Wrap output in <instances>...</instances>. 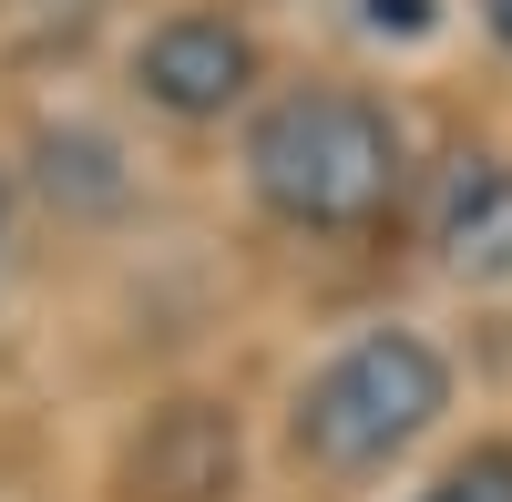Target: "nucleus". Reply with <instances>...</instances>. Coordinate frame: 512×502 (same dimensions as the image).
I'll return each instance as SVG.
<instances>
[{
	"instance_id": "obj_9",
	"label": "nucleus",
	"mask_w": 512,
	"mask_h": 502,
	"mask_svg": "<svg viewBox=\"0 0 512 502\" xmlns=\"http://www.w3.org/2000/svg\"><path fill=\"white\" fill-rule=\"evenodd\" d=\"M0 226H11V185H0Z\"/></svg>"
},
{
	"instance_id": "obj_6",
	"label": "nucleus",
	"mask_w": 512,
	"mask_h": 502,
	"mask_svg": "<svg viewBox=\"0 0 512 502\" xmlns=\"http://www.w3.org/2000/svg\"><path fill=\"white\" fill-rule=\"evenodd\" d=\"M441 502H512V441H482L472 462L441 482Z\"/></svg>"
},
{
	"instance_id": "obj_3",
	"label": "nucleus",
	"mask_w": 512,
	"mask_h": 502,
	"mask_svg": "<svg viewBox=\"0 0 512 502\" xmlns=\"http://www.w3.org/2000/svg\"><path fill=\"white\" fill-rule=\"evenodd\" d=\"M134 82H144V103H164L175 123H216L226 103H246V82H256V41H246L236 21H216V11H175V21L144 41Z\"/></svg>"
},
{
	"instance_id": "obj_1",
	"label": "nucleus",
	"mask_w": 512,
	"mask_h": 502,
	"mask_svg": "<svg viewBox=\"0 0 512 502\" xmlns=\"http://www.w3.org/2000/svg\"><path fill=\"white\" fill-rule=\"evenodd\" d=\"M246 175L267 195V216L308 226V236H359L400 195V123L369 93H287L256 113Z\"/></svg>"
},
{
	"instance_id": "obj_7",
	"label": "nucleus",
	"mask_w": 512,
	"mask_h": 502,
	"mask_svg": "<svg viewBox=\"0 0 512 502\" xmlns=\"http://www.w3.org/2000/svg\"><path fill=\"white\" fill-rule=\"evenodd\" d=\"M379 41H420V31H431V0H369V11H359Z\"/></svg>"
},
{
	"instance_id": "obj_4",
	"label": "nucleus",
	"mask_w": 512,
	"mask_h": 502,
	"mask_svg": "<svg viewBox=\"0 0 512 502\" xmlns=\"http://www.w3.org/2000/svg\"><path fill=\"white\" fill-rule=\"evenodd\" d=\"M226 492H236V421L175 400L134 451V502H226Z\"/></svg>"
},
{
	"instance_id": "obj_8",
	"label": "nucleus",
	"mask_w": 512,
	"mask_h": 502,
	"mask_svg": "<svg viewBox=\"0 0 512 502\" xmlns=\"http://www.w3.org/2000/svg\"><path fill=\"white\" fill-rule=\"evenodd\" d=\"M482 21H492V41L512 52V0H482Z\"/></svg>"
},
{
	"instance_id": "obj_5",
	"label": "nucleus",
	"mask_w": 512,
	"mask_h": 502,
	"mask_svg": "<svg viewBox=\"0 0 512 502\" xmlns=\"http://www.w3.org/2000/svg\"><path fill=\"white\" fill-rule=\"evenodd\" d=\"M441 257H451L461 277H502V267H512V164H472V175L451 185Z\"/></svg>"
},
{
	"instance_id": "obj_10",
	"label": "nucleus",
	"mask_w": 512,
	"mask_h": 502,
	"mask_svg": "<svg viewBox=\"0 0 512 502\" xmlns=\"http://www.w3.org/2000/svg\"><path fill=\"white\" fill-rule=\"evenodd\" d=\"M431 502H441V492H431Z\"/></svg>"
},
{
	"instance_id": "obj_2",
	"label": "nucleus",
	"mask_w": 512,
	"mask_h": 502,
	"mask_svg": "<svg viewBox=\"0 0 512 502\" xmlns=\"http://www.w3.org/2000/svg\"><path fill=\"white\" fill-rule=\"evenodd\" d=\"M451 410V369L441 349L420 339V328H369V339H349L308 400H297V451L328 472H379L390 451H410L420 431H431Z\"/></svg>"
}]
</instances>
